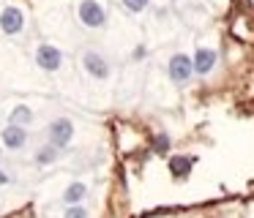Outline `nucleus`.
<instances>
[{"label":"nucleus","mask_w":254,"mask_h":218,"mask_svg":"<svg viewBox=\"0 0 254 218\" xmlns=\"http://www.w3.org/2000/svg\"><path fill=\"white\" fill-rule=\"evenodd\" d=\"M79 65H82V71L90 76V79H96V82H107L112 76L110 57H107L101 49H96V47L82 49V54H79Z\"/></svg>","instance_id":"f257e3e1"},{"label":"nucleus","mask_w":254,"mask_h":218,"mask_svg":"<svg viewBox=\"0 0 254 218\" xmlns=\"http://www.w3.org/2000/svg\"><path fill=\"white\" fill-rule=\"evenodd\" d=\"M77 19L88 30H104L107 27V5L101 0H77Z\"/></svg>","instance_id":"f03ea898"},{"label":"nucleus","mask_w":254,"mask_h":218,"mask_svg":"<svg viewBox=\"0 0 254 218\" xmlns=\"http://www.w3.org/2000/svg\"><path fill=\"white\" fill-rule=\"evenodd\" d=\"M194 76H197L194 74V60L189 57L186 52H175L167 60V79H170L172 85L183 87V85H189Z\"/></svg>","instance_id":"7ed1b4c3"},{"label":"nucleus","mask_w":254,"mask_h":218,"mask_svg":"<svg viewBox=\"0 0 254 218\" xmlns=\"http://www.w3.org/2000/svg\"><path fill=\"white\" fill-rule=\"evenodd\" d=\"M25 25H28L25 11L19 8L17 3H6L3 8H0V33H3V36H8V38L22 36Z\"/></svg>","instance_id":"20e7f679"},{"label":"nucleus","mask_w":254,"mask_h":218,"mask_svg":"<svg viewBox=\"0 0 254 218\" xmlns=\"http://www.w3.org/2000/svg\"><path fill=\"white\" fill-rule=\"evenodd\" d=\"M44 136H47L50 145L58 147V150H66V147L74 142V123L68 117H52L50 123H47Z\"/></svg>","instance_id":"39448f33"},{"label":"nucleus","mask_w":254,"mask_h":218,"mask_svg":"<svg viewBox=\"0 0 254 218\" xmlns=\"http://www.w3.org/2000/svg\"><path fill=\"white\" fill-rule=\"evenodd\" d=\"M33 60H36V65H39L44 74H58V71L63 68V52H61V47H55V44H50V41H41L39 47H36Z\"/></svg>","instance_id":"423d86ee"},{"label":"nucleus","mask_w":254,"mask_h":218,"mask_svg":"<svg viewBox=\"0 0 254 218\" xmlns=\"http://www.w3.org/2000/svg\"><path fill=\"white\" fill-rule=\"evenodd\" d=\"M30 142V131L28 125H17V123H6L3 125V131H0V145L6 147V150L11 153H19L25 150Z\"/></svg>","instance_id":"0eeeda50"},{"label":"nucleus","mask_w":254,"mask_h":218,"mask_svg":"<svg viewBox=\"0 0 254 218\" xmlns=\"http://www.w3.org/2000/svg\"><path fill=\"white\" fill-rule=\"evenodd\" d=\"M191 60H194V74L210 76L216 71V65H219V52H216V47H197Z\"/></svg>","instance_id":"6e6552de"},{"label":"nucleus","mask_w":254,"mask_h":218,"mask_svg":"<svg viewBox=\"0 0 254 218\" xmlns=\"http://www.w3.org/2000/svg\"><path fill=\"white\" fill-rule=\"evenodd\" d=\"M88 199V183L85 180H71V183L63 188V196H61V202L63 205H82V202Z\"/></svg>","instance_id":"1a4fd4ad"},{"label":"nucleus","mask_w":254,"mask_h":218,"mask_svg":"<svg viewBox=\"0 0 254 218\" xmlns=\"http://www.w3.org/2000/svg\"><path fill=\"white\" fill-rule=\"evenodd\" d=\"M58 158H61V150H58L55 145H50V142H44V145H39L33 150V164H36V166H41V169L55 166Z\"/></svg>","instance_id":"9d476101"},{"label":"nucleus","mask_w":254,"mask_h":218,"mask_svg":"<svg viewBox=\"0 0 254 218\" xmlns=\"http://www.w3.org/2000/svg\"><path fill=\"white\" fill-rule=\"evenodd\" d=\"M36 120V112L33 107H28V104H14L11 109H8V123H17V125H33Z\"/></svg>","instance_id":"9b49d317"},{"label":"nucleus","mask_w":254,"mask_h":218,"mask_svg":"<svg viewBox=\"0 0 254 218\" xmlns=\"http://www.w3.org/2000/svg\"><path fill=\"white\" fill-rule=\"evenodd\" d=\"M121 5L128 11V14L139 16V14H145V11L150 8V0H121Z\"/></svg>","instance_id":"f8f14e48"},{"label":"nucleus","mask_w":254,"mask_h":218,"mask_svg":"<svg viewBox=\"0 0 254 218\" xmlns=\"http://www.w3.org/2000/svg\"><path fill=\"white\" fill-rule=\"evenodd\" d=\"M63 218H90V210L85 205H68Z\"/></svg>","instance_id":"ddd939ff"},{"label":"nucleus","mask_w":254,"mask_h":218,"mask_svg":"<svg viewBox=\"0 0 254 218\" xmlns=\"http://www.w3.org/2000/svg\"><path fill=\"white\" fill-rule=\"evenodd\" d=\"M170 166H172V174H175V177H181L186 169H191V161H189V158H172Z\"/></svg>","instance_id":"4468645a"},{"label":"nucleus","mask_w":254,"mask_h":218,"mask_svg":"<svg viewBox=\"0 0 254 218\" xmlns=\"http://www.w3.org/2000/svg\"><path fill=\"white\" fill-rule=\"evenodd\" d=\"M11 183H14V177L3 169V164H0V188H6V185H11Z\"/></svg>","instance_id":"2eb2a0df"},{"label":"nucleus","mask_w":254,"mask_h":218,"mask_svg":"<svg viewBox=\"0 0 254 218\" xmlns=\"http://www.w3.org/2000/svg\"><path fill=\"white\" fill-rule=\"evenodd\" d=\"M156 147H159V150H170V136L161 134V136H159V142H156Z\"/></svg>","instance_id":"dca6fc26"},{"label":"nucleus","mask_w":254,"mask_h":218,"mask_svg":"<svg viewBox=\"0 0 254 218\" xmlns=\"http://www.w3.org/2000/svg\"><path fill=\"white\" fill-rule=\"evenodd\" d=\"M3 153H6V147L0 145V164H3V158H6V156H3Z\"/></svg>","instance_id":"f3484780"}]
</instances>
